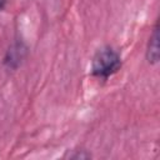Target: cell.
Returning <instances> with one entry per match:
<instances>
[{"label": "cell", "instance_id": "cell-4", "mask_svg": "<svg viewBox=\"0 0 160 160\" xmlns=\"http://www.w3.org/2000/svg\"><path fill=\"white\" fill-rule=\"evenodd\" d=\"M6 2H8V0H0V11L6 6Z\"/></svg>", "mask_w": 160, "mask_h": 160}, {"label": "cell", "instance_id": "cell-1", "mask_svg": "<svg viewBox=\"0 0 160 160\" xmlns=\"http://www.w3.org/2000/svg\"><path fill=\"white\" fill-rule=\"evenodd\" d=\"M121 64V56L114 48L102 46L92 56L91 74L98 79L106 80L120 70Z\"/></svg>", "mask_w": 160, "mask_h": 160}, {"label": "cell", "instance_id": "cell-3", "mask_svg": "<svg viewBox=\"0 0 160 160\" xmlns=\"http://www.w3.org/2000/svg\"><path fill=\"white\" fill-rule=\"evenodd\" d=\"M145 56L148 62L151 65H155L159 62V24L158 22H155L152 32L149 38Z\"/></svg>", "mask_w": 160, "mask_h": 160}, {"label": "cell", "instance_id": "cell-2", "mask_svg": "<svg viewBox=\"0 0 160 160\" xmlns=\"http://www.w3.org/2000/svg\"><path fill=\"white\" fill-rule=\"evenodd\" d=\"M26 52H28V48L22 41L12 42L4 56V65L11 70L18 69L21 65L22 60L25 59Z\"/></svg>", "mask_w": 160, "mask_h": 160}]
</instances>
